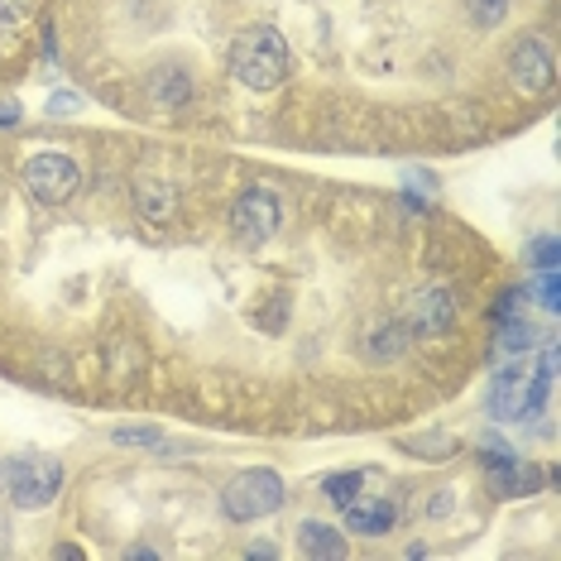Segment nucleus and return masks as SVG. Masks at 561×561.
<instances>
[{
    "mask_svg": "<svg viewBox=\"0 0 561 561\" xmlns=\"http://www.w3.org/2000/svg\"><path fill=\"white\" fill-rule=\"evenodd\" d=\"M231 72H236V82L250 87V92H274V87L288 78V44H284V34L270 30V24L236 34Z\"/></svg>",
    "mask_w": 561,
    "mask_h": 561,
    "instance_id": "1",
    "label": "nucleus"
},
{
    "mask_svg": "<svg viewBox=\"0 0 561 561\" xmlns=\"http://www.w3.org/2000/svg\"><path fill=\"white\" fill-rule=\"evenodd\" d=\"M278 504H284V480H278V470H245V476H236L221 490V508H226V518H236V523L270 518V514H278Z\"/></svg>",
    "mask_w": 561,
    "mask_h": 561,
    "instance_id": "2",
    "label": "nucleus"
},
{
    "mask_svg": "<svg viewBox=\"0 0 561 561\" xmlns=\"http://www.w3.org/2000/svg\"><path fill=\"white\" fill-rule=\"evenodd\" d=\"M20 183H24V193H30L34 202H44V207H62L68 197H78L82 169L68 154H34L30 163H24Z\"/></svg>",
    "mask_w": 561,
    "mask_h": 561,
    "instance_id": "3",
    "label": "nucleus"
},
{
    "mask_svg": "<svg viewBox=\"0 0 561 561\" xmlns=\"http://www.w3.org/2000/svg\"><path fill=\"white\" fill-rule=\"evenodd\" d=\"M278 221H284V211H278V197L270 193V187H250V193H240L236 207H231V236L250 250L270 245Z\"/></svg>",
    "mask_w": 561,
    "mask_h": 561,
    "instance_id": "4",
    "label": "nucleus"
},
{
    "mask_svg": "<svg viewBox=\"0 0 561 561\" xmlns=\"http://www.w3.org/2000/svg\"><path fill=\"white\" fill-rule=\"evenodd\" d=\"M62 490V466L48 456H30V461L10 466V500L15 508H48Z\"/></svg>",
    "mask_w": 561,
    "mask_h": 561,
    "instance_id": "5",
    "label": "nucleus"
},
{
    "mask_svg": "<svg viewBox=\"0 0 561 561\" xmlns=\"http://www.w3.org/2000/svg\"><path fill=\"white\" fill-rule=\"evenodd\" d=\"M480 461H484V470H490V480H494V490H500V494H533L542 484V470L538 466H523L514 456V446L500 442V437H484L480 442Z\"/></svg>",
    "mask_w": 561,
    "mask_h": 561,
    "instance_id": "6",
    "label": "nucleus"
},
{
    "mask_svg": "<svg viewBox=\"0 0 561 561\" xmlns=\"http://www.w3.org/2000/svg\"><path fill=\"white\" fill-rule=\"evenodd\" d=\"M508 78H514L518 92L538 96L557 82V62H552V48L542 39H518L514 54H508Z\"/></svg>",
    "mask_w": 561,
    "mask_h": 561,
    "instance_id": "7",
    "label": "nucleus"
},
{
    "mask_svg": "<svg viewBox=\"0 0 561 561\" xmlns=\"http://www.w3.org/2000/svg\"><path fill=\"white\" fill-rule=\"evenodd\" d=\"M528 379L533 369L528 365H504L490 385V413L500 423H514V417H528Z\"/></svg>",
    "mask_w": 561,
    "mask_h": 561,
    "instance_id": "8",
    "label": "nucleus"
},
{
    "mask_svg": "<svg viewBox=\"0 0 561 561\" xmlns=\"http://www.w3.org/2000/svg\"><path fill=\"white\" fill-rule=\"evenodd\" d=\"M393 518H399V504L385 500V494H360V500L346 504V528L360 533V538H385V533H393Z\"/></svg>",
    "mask_w": 561,
    "mask_h": 561,
    "instance_id": "9",
    "label": "nucleus"
},
{
    "mask_svg": "<svg viewBox=\"0 0 561 561\" xmlns=\"http://www.w3.org/2000/svg\"><path fill=\"white\" fill-rule=\"evenodd\" d=\"M456 322V298L446 288H427L413 298V312H408V327L423 331V336H442L446 327Z\"/></svg>",
    "mask_w": 561,
    "mask_h": 561,
    "instance_id": "10",
    "label": "nucleus"
},
{
    "mask_svg": "<svg viewBox=\"0 0 561 561\" xmlns=\"http://www.w3.org/2000/svg\"><path fill=\"white\" fill-rule=\"evenodd\" d=\"M298 552L302 557H312V561H341L346 557V538H341L331 523H302L298 528Z\"/></svg>",
    "mask_w": 561,
    "mask_h": 561,
    "instance_id": "11",
    "label": "nucleus"
},
{
    "mask_svg": "<svg viewBox=\"0 0 561 561\" xmlns=\"http://www.w3.org/2000/svg\"><path fill=\"white\" fill-rule=\"evenodd\" d=\"M494 331H500V341H494V351L500 355H528L533 346H538V331H533V322L528 317H500L494 322Z\"/></svg>",
    "mask_w": 561,
    "mask_h": 561,
    "instance_id": "12",
    "label": "nucleus"
},
{
    "mask_svg": "<svg viewBox=\"0 0 561 561\" xmlns=\"http://www.w3.org/2000/svg\"><path fill=\"white\" fill-rule=\"evenodd\" d=\"M187 92H193V82H187L183 68H159L154 78H149V96H154V106H163V111L183 106Z\"/></svg>",
    "mask_w": 561,
    "mask_h": 561,
    "instance_id": "13",
    "label": "nucleus"
},
{
    "mask_svg": "<svg viewBox=\"0 0 561 561\" xmlns=\"http://www.w3.org/2000/svg\"><path fill=\"white\" fill-rule=\"evenodd\" d=\"M135 197H139V211L149 216V221H169L173 207H178V193L163 178H145V183L135 187Z\"/></svg>",
    "mask_w": 561,
    "mask_h": 561,
    "instance_id": "14",
    "label": "nucleus"
},
{
    "mask_svg": "<svg viewBox=\"0 0 561 561\" xmlns=\"http://www.w3.org/2000/svg\"><path fill=\"white\" fill-rule=\"evenodd\" d=\"M360 484H365L360 470H346V476H331V480H327V500L336 504V508H346L351 500H360Z\"/></svg>",
    "mask_w": 561,
    "mask_h": 561,
    "instance_id": "15",
    "label": "nucleus"
},
{
    "mask_svg": "<svg viewBox=\"0 0 561 561\" xmlns=\"http://www.w3.org/2000/svg\"><path fill=\"white\" fill-rule=\"evenodd\" d=\"M528 260H533V270H557V236H533Z\"/></svg>",
    "mask_w": 561,
    "mask_h": 561,
    "instance_id": "16",
    "label": "nucleus"
},
{
    "mask_svg": "<svg viewBox=\"0 0 561 561\" xmlns=\"http://www.w3.org/2000/svg\"><path fill=\"white\" fill-rule=\"evenodd\" d=\"M504 10H508V0H470V20L484 24V30H490V24H500Z\"/></svg>",
    "mask_w": 561,
    "mask_h": 561,
    "instance_id": "17",
    "label": "nucleus"
},
{
    "mask_svg": "<svg viewBox=\"0 0 561 561\" xmlns=\"http://www.w3.org/2000/svg\"><path fill=\"white\" fill-rule=\"evenodd\" d=\"M538 302H542V312H557V308H561V288H557V270H538Z\"/></svg>",
    "mask_w": 561,
    "mask_h": 561,
    "instance_id": "18",
    "label": "nucleus"
},
{
    "mask_svg": "<svg viewBox=\"0 0 561 561\" xmlns=\"http://www.w3.org/2000/svg\"><path fill=\"white\" fill-rule=\"evenodd\" d=\"M34 10H39V0H0V20H10V24L30 20Z\"/></svg>",
    "mask_w": 561,
    "mask_h": 561,
    "instance_id": "19",
    "label": "nucleus"
},
{
    "mask_svg": "<svg viewBox=\"0 0 561 561\" xmlns=\"http://www.w3.org/2000/svg\"><path fill=\"white\" fill-rule=\"evenodd\" d=\"M159 442V432H149V427H121L116 432V446H154Z\"/></svg>",
    "mask_w": 561,
    "mask_h": 561,
    "instance_id": "20",
    "label": "nucleus"
},
{
    "mask_svg": "<svg viewBox=\"0 0 561 561\" xmlns=\"http://www.w3.org/2000/svg\"><path fill=\"white\" fill-rule=\"evenodd\" d=\"M78 106H82L78 92H54V96H48V116H72Z\"/></svg>",
    "mask_w": 561,
    "mask_h": 561,
    "instance_id": "21",
    "label": "nucleus"
},
{
    "mask_svg": "<svg viewBox=\"0 0 561 561\" xmlns=\"http://www.w3.org/2000/svg\"><path fill=\"white\" fill-rule=\"evenodd\" d=\"M20 121V106L15 101H0V130H5V125H15Z\"/></svg>",
    "mask_w": 561,
    "mask_h": 561,
    "instance_id": "22",
    "label": "nucleus"
}]
</instances>
